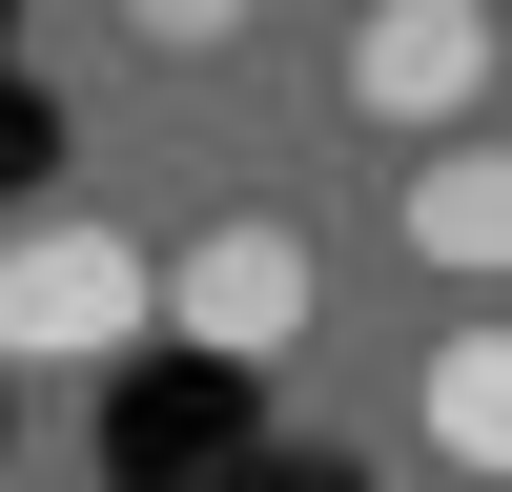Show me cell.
<instances>
[{
	"label": "cell",
	"mask_w": 512,
	"mask_h": 492,
	"mask_svg": "<svg viewBox=\"0 0 512 492\" xmlns=\"http://www.w3.org/2000/svg\"><path fill=\"white\" fill-rule=\"evenodd\" d=\"M144 328H205L226 369H287V349H308V246H287L267 205H226L185 267H144Z\"/></svg>",
	"instance_id": "1"
},
{
	"label": "cell",
	"mask_w": 512,
	"mask_h": 492,
	"mask_svg": "<svg viewBox=\"0 0 512 492\" xmlns=\"http://www.w3.org/2000/svg\"><path fill=\"white\" fill-rule=\"evenodd\" d=\"M144 328V246L123 226H0V349L21 369H82Z\"/></svg>",
	"instance_id": "2"
},
{
	"label": "cell",
	"mask_w": 512,
	"mask_h": 492,
	"mask_svg": "<svg viewBox=\"0 0 512 492\" xmlns=\"http://www.w3.org/2000/svg\"><path fill=\"white\" fill-rule=\"evenodd\" d=\"M328 82H349V123H472L492 103V21L472 0H369Z\"/></svg>",
	"instance_id": "3"
},
{
	"label": "cell",
	"mask_w": 512,
	"mask_h": 492,
	"mask_svg": "<svg viewBox=\"0 0 512 492\" xmlns=\"http://www.w3.org/2000/svg\"><path fill=\"white\" fill-rule=\"evenodd\" d=\"M410 431H431V472H472V492H492V451H512V369H492V328H451V349H431Z\"/></svg>",
	"instance_id": "4"
},
{
	"label": "cell",
	"mask_w": 512,
	"mask_h": 492,
	"mask_svg": "<svg viewBox=\"0 0 512 492\" xmlns=\"http://www.w3.org/2000/svg\"><path fill=\"white\" fill-rule=\"evenodd\" d=\"M492 246H512V185H492V144H451V164H410V267H451V287H472Z\"/></svg>",
	"instance_id": "5"
}]
</instances>
